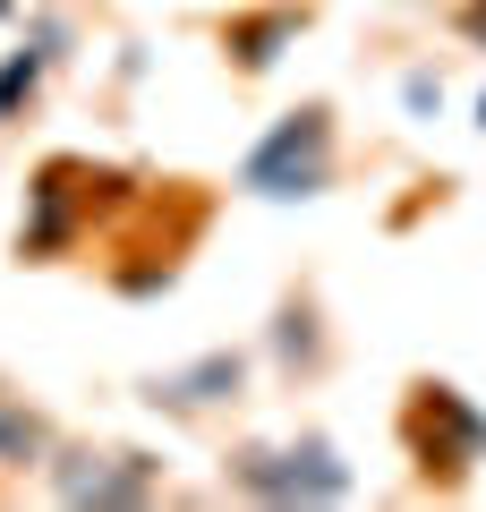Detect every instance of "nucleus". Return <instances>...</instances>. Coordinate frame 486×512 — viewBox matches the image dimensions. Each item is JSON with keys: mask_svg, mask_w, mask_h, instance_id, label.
I'll return each instance as SVG.
<instances>
[{"mask_svg": "<svg viewBox=\"0 0 486 512\" xmlns=\"http://www.w3.org/2000/svg\"><path fill=\"white\" fill-rule=\"evenodd\" d=\"M478 128H486V94H478Z\"/></svg>", "mask_w": 486, "mask_h": 512, "instance_id": "10", "label": "nucleus"}, {"mask_svg": "<svg viewBox=\"0 0 486 512\" xmlns=\"http://www.w3.org/2000/svg\"><path fill=\"white\" fill-rule=\"evenodd\" d=\"M299 26H307V9H290V0H273V9H239V18L222 26V52H231L239 77H265Z\"/></svg>", "mask_w": 486, "mask_h": 512, "instance_id": "5", "label": "nucleus"}, {"mask_svg": "<svg viewBox=\"0 0 486 512\" xmlns=\"http://www.w3.org/2000/svg\"><path fill=\"white\" fill-rule=\"evenodd\" d=\"M52 487L69 504H137V495H154V461L145 453H60Z\"/></svg>", "mask_w": 486, "mask_h": 512, "instance_id": "4", "label": "nucleus"}, {"mask_svg": "<svg viewBox=\"0 0 486 512\" xmlns=\"http://www.w3.org/2000/svg\"><path fill=\"white\" fill-rule=\"evenodd\" d=\"M342 171V128H333V103H299L265 128L239 163V188L265 205H290V197H324Z\"/></svg>", "mask_w": 486, "mask_h": 512, "instance_id": "1", "label": "nucleus"}, {"mask_svg": "<svg viewBox=\"0 0 486 512\" xmlns=\"http://www.w3.org/2000/svg\"><path fill=\"white\" fill-rule=\"evenodd\" d=\"M401 436H410L418 470H427L435 487H452V478H469V461H486V419L469 410L461 384H444V376H418V384H410Z\"/></svg>", "mask_w": 486, "mask_h": 512, "instance_id": "2", "label": "nucleus"}, {"mask_svg": "<svg viewBox=\"0 0 486 512\" xmlns=\"http://www.w3.org/2000/svg\"><path fill=\"white\" fill-rule=\"evenodd\" d=\"M239 376H248V359H239V350H205L197 367H180V376L154 384V402H162V410H205V402H231Z\"/></svg>", "mask_w": 486, "mask_h": 512, "instance_id": "6", "label": "nucleus"}, {"mask_svg": "<svg viewBox=\"0 0 486 512\" xmlns=\"http://www.w3.org/2000/svg\"><path fill=\"white\" fill-rule=\"evenodd\" d=\"M231 487L265 495V504H333V495H350V470L333 461V444H290V453H239Z\"/></svg>", "mask_w": 486, "mask_h": 512, "instance_id": "3", "label": "nucleus"}, {"mask_svg": "<svg viewBox=\"0 0 486 512\" xmlns=\"http://www.w3.org/2000/svg\"><path fill=\"white\" fill-rule=\"evenodd\" d=\"M452 26H461L469 43H486V0H461V9H452Z\"/></svg>", "mask_w": 486, "mask_h": 512, "instance_id": "9", "label": "nucleus"}, {"mask_svg": "<svg viewBox=\"0 0 486 512\" xmlns=\"http://www.w3.org/2000/svg\"><path fill=\"white\" fill-rule=\"evenodd\" d=\"M43 453V419L26 402H9V393H0V470H26V461Z\"/></svg>", "mask_w": 486, "mask_h": 512, "instance_id": "8", "label": "nucleus"}, {"mask_svg": "<svg viewBox=\"0 0 486 512\" xmlns=\"http://www.w3.org/2000/svg\"><path fill=\"white\" fill-rule=\"evenodd\" d=\"M43 43H52V35H35V43H18V52L0 60V120H18V103H26V94L43 86V60H52V52H43Z\"/></svg>", "mask_w": 486, "mask_h": 512, "instance_id": "7", "label": "nucleus"}]
</instances>
